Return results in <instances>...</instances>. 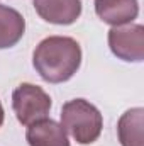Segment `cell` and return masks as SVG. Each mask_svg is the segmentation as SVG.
<instances>
[{"mask_svg":"<svg viewBox=\"0 0 144 146\" xmlns=\"http://www.w3.org/2000/svg\"><path fill=\"white\" fill-rule=\"evenodd\" d=\"M32 65L48 83L68 82L81 65V48L68 36H49L34 49Z\"/></svg>","mask_w":144,"mask_h":146,"instance_id":"cell-1","label":"cell"},{"mask_svg":"<svg viewBox=\"0 0 144 146\" xmlns=\"http://www.w3.org/2000/svg\"><path fill=\"white\" fill-rule=\"evenodd\" d=\"M61 126L78 145H92L102 134L104 117L88 100L73 99L61 107Z\"/></svg>","mask_w":144,"mask_h":146,"instance_id":"cell-2","label":"cell"},{"mask_svg":"<svg viewBox=\"0 0 144 146\" xmlns=\"http://www.w3.org/2000/svg\"><path fill=\"white\" fill-rule=\"evenodd\" d=\"M12 109L20 124L29 126L48 117L51 110V97L37 85L20 83L12 94Z\"/></svg>","mask_w":144,"mask_h":146,"instance_id":"cell-3","label":"cell"},{"mask_svg":"<svg viewBox=\"0 0 144 146\" xmlns=\"http://www.w3.org/2000/svg\"><path fill=\"white\" fill-rule=\"evenodd\" d=\"M108 48L122 61L141 63L144 60V27L141 24L112 27L108 31Z\"/></svg>","mask_w":144,"mask_h":146,"instance_id":"cell-4","label":"cell"},{"mask_svg":"<svg viewBox=\"0 0 144 146\" xmlns=\"http://www.w3.org/2000/svg\"><path fill=\"white\" fill-rule=\"evenodd\" d=\"M39 17L58 26H70L81 15V0H32Z\"/></svg>","mask_w":144,"mask_h":146,"instance_id":"cell-5","label":"cell"},{"mask_svg":"<svg viewBox=\"0 0 144 146\" xmlns=\"http://www.w3.org/2000/svg\"><path fill=\"white\" fill-rule=\"evenodd\" d=\"M93 3L100 21L112 27L131 24L139 14L137 0H95Z\"/></svg>","mask_w":144,"mask_h":146,"instance_id":"cell-6","label":"cell"},{"mask_svg":"<svg viewBox=\"0 0 144 146\" xmlns=\"http://www.w3.org/2000/svg\"><path fill=\"white\" fill-rule=\"evenodd\" d=\"M26 139L29 146H70L63 126L48 117L27 126Z\"/></svg>","mask_w":144,"mask_h":146,"instance_id":"cell-7","label":"cell"},{"mask_svg":"<svg viewBox=\"0 0 144 146\" xmlns=\"http://www.w3.org/2000/svg\"><path fill=\"white\" fill-rule=\"evenodd\" d=\"M26 33L22 14L12 7L0 3V49L15 46Z\"/></svg>","mask_w":144,"mask_h":146,"instance_id":"cell-8","label":"cell"},{"mask_svg":"<svg viewBox=\"0 0 144 146\" xmlns=\"http://www.w3.org/2000/svg\"><path fill=\"white\" fill-rule=\"evenodd\" d=\"M144 109L134 107L126 110L117 122V134L122 146H144L143 141Z\"/></svg>","mask_w":144,"mask_h":146,"instance_id":"cell-9","label":"cell"},{"mask_svg":"<svg viewBox=\"0 0 144 146\" xmlns=\"http://www.w3.org/2000/svg\"><path fill=\"white\" fill-rule=\"evenodd\" d=\"M3 117H5V114H3V107H2V102H0V127L3 124Z\"/></svg>","mask_w":144,"mask_h":146,"instance_id":"cell-10","label":"cell"}]
</instances>
